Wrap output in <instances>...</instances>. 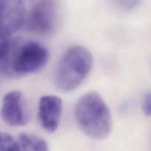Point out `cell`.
I'll return each mask as SVG.
<instances>
[{
	"mask_svg": "<svg viewBox=\"0 0 151 151\" xmlns=\"http://www.w3.org/2000/svg\"><path fill=\"white\" fill-rule=\"evenodd\" d=\"M0 151H19L17 140L7 133H1Z\"/></svg>",
	"mask_w": 151,
	"mask_h": 151,
	"instance_id": "cell-9",
	"label": "cell"
},
{
	"mask_svg": "<svg viewBox=\"0 0 151 151\" xmlns=\"http://www.w3.org/2000/svg\"><path fill=\"white\" fill-rule=\"evenodd\" d=\"M1 39L11 37L26 22L22 0H0Z\"/></svg>",
	"mask_w": 151,
	"mask_h": 151,
	"instance_id": "cell-6",
	"label": "cell"
},
{
	"mask_svg": "<svg viewBox=\"0 0 151 151\" xmlns=\"http://www.w3.org/2000/svg\"><path fill=\"white\" fill-rule=\"evenodd\" d=\"M63 111V102L59 97L52 94L44 95L39 99L38 119L41 128L49 134L58 128Z\"/></svg>",
	"mask_w": 151,
	"mask_h": 151,
	"instance_id": "cell-7",
	"label": "cell"
},
{
	"mask_svg": "<svg viewBox=\"0 0 151 151\" xmlns=\"http://www.w3.org/2000/svg\"><path fill=\"white\" fill-rule=\"evenodd\" d=\"M121 8L125 10H131L135 9L139 4L140 0H115Z\"/></svg>",
	"mask_w": 151,
	"mask_h": 151,
	"instance_id": "cell-10",
	"label": "cell"
},
{
	"mask_svg": "<svg viewBox=\"0 0 151 151\" xmlns=\"http://www.w3.org/2000/svg\"><path fill=\"white\" fill-rule=\"evenodd\" d=\"M93 66L89 50L82 46L69 47L60 58L55 74V83L59 90L70 92L86 80Z\"/></svg>",
	"mask_w": 151,
	"mask_h": 151,
	"instance_id": "cell-3",
	"label": "cell"
},
{
	"mask_svg": "<svg viewBox=\"0 0 151 151\" xmlns=\"http://www.w3.org/2000/svg\"><path fill=\"white\" fill-rule=\"evenodd\" d=\"M17 143L19 151H50L45 140L34 134H21Z\"/></svg>",
	"mask_w": 151,
	"mask_h": 151,
	"instance_id": "cell-8",
	"label": "cell"
},
{
	"mask_svg": "<svg viewBox=\"0 0 151 151\" xmlns=\"http://www.w3.org/2000/svg\"><path fill=\"white\" fill-rule=\"evenodd\" d=\"M75 116L81 131L93 139H105L111 131L110 109L96 91L86 93L78 100Z\"/></svg>",
	"mask_w": 151,
	"mask_h": 151,
	"instance_id": "cell-2",
	"label": "cell"
},
{
	"mask_svg": "<svg viewBox=\"0 0 151 151\" xmlns=\"http://www.w3.org/2000/svg\"><path fill=\"white\" fill-rule=\"evenodd\" d=\"M58 7L56 0H38L26 18L27 28L37 35L52 34L58 24Z\"/></svg>",
	"mask_w": 151,
	"mask_h": 151,
	"instance_id": "cell-4",
	"label": "cell"
},
{
	"mask_svg": "<svg viewBox=\"0 0 151 151\" xmlns=\"http://www.w3.org/2000/svg\"><path fill=\"white\" fill-rule=\"evenodd\" d=\"M142 108L145 114L151 117V91L145 95L142 103Z\"/></svg>",
	"mask_w": 151,
	"mask_h": 151,
	"instance_id": "cell-11",
	"label": "cell"
},
{
	"mask_svg": "<svg viewBox=\"0 0 151 151\" xmlns=\"http://www.w3.org/2000/svg\"><path fill=\"white\" fill-rule=\"evenodd\" d=\"M1 116L3 121L10 126L20 127L28 123L29 111L20 91L13 90L4 95L1 103Z\"/></svg>",
	"mask_w": 151,
	"mask_h": 151,
	"instance_id": "cell-5",
	"label": "cell"
},
{
	"mask_svg": "<svg viewBox=\"0 0 151 151\" xmlns=\"http://www.w3.org/2000/svg\"><path fill=\"white\" fill-rule=\"evenodd\" d=\"M48 59V50L39 42L11 37L1 39V76L19 78L36 73L46 66Z\"/></svg>",
	"mask_w": 151,
	"mask_h": 151,
	"instance_id": "cell-1",
	"label": "cell"
}]
</instances>
